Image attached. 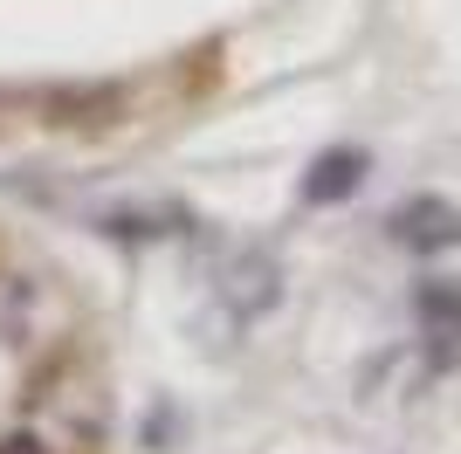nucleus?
<instances>
[{
  "label": "nucleus",
  "mask_w": 461,
  "mask_h": 454,
  "mask_svg": "<svg viewBox=\"0 0 461 454\" xmlns=\"http://www.w3.org/2000/svg\"><path fill=\"white\" fill-rule=\"evenodd\" d=\"M0 454H49V448H41L35 434H14V440H7V448H0Z\"/></svg>",
  "instance_id": "nucleus-1"
}]
</instances>
